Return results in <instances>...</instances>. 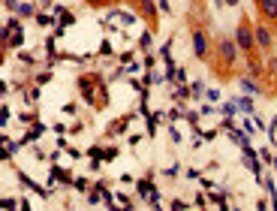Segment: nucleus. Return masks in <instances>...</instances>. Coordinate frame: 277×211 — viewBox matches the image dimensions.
<instances>
[{"label": "nucleus", "mask_w": 277, "mask_h": 211, "mask_svg": "<svg viewBox=\"0 0 277 211\" xmlns=\"http://www.w3.org/2000/svg\"><path fill=\"white\" fill-rule=\"evenodd\" d=\"M235 103H238V109H241L244 115H253V97H250V94L238 97V100H235Z\"/></svg>", "instance_id": "9"}, {"label": "nucleus", "mask_w": 277, "mask_h": 211, "mask_svg": "<svg viewBox=\"0 0 277 211\" xmlns=\"http://www.w3.org/2000/svg\"><path fill=\"white\" fill-rule=\"evenodd\" d=\"M265 190H268L271 205H274V211H277V184H274V178H265Z\"/></svg>", "instance_id": "10"}, {"label": "nucleus", "mask_w": 277, "mask_h": 211, "mask_svg": "<svg viewBox=\"0 0 277 211\" xmlns=\"http://www.w3.org/2000/svg\"><path fill=\"white\" fill-rule=\"evenodd\" d=\"M223 115H226V118H235V115H238V103H235V100H232V103H223Z\"/></svg>", "instance_id": "11"}, {"label": "nucleus", "mask_w": 277, "mask_h": 211, "mask_svg": "<svg viewBox=\"0 0 277 211\" xmlns=\"http://www.w3.org/2000/svg\"><path fill=\"white\" fill-rule=\"evenodd\" d=\"M256 6H259V12H262L265 21L277 24V0H256Z\"/></svg>", "instance_id": "6"}, {"label": "nucleus", "mask_w": 277, "mask_h": 211, "mask_svg": "<svg viewBox=\"0 0 277 211\" xmlns=\"http://www.w3.org/2000/svg\"><path fill=\"white\" fill-rule=\"evenodd\" d=\"M235 43H238V49L244 54H253L256 52V30L250 27V21H241L238 27H235Z\"/></svg>", "instance_id": "1"}, {"label": "nucleus", "mask_w": 277, "mask_h": 211, "mask_svg": "<svg viewBox=\"0 0 277 211\" xmlns=\"http://www.w3.org/2000/svg\"><path fill=\"white\" fill-rule=\"evenodd\" d=\"M205 97H208V103H217V100H220V91L211 88V91H205Z\"/></svg>", "instance_id": "16"}, {"label": "nucleus", "mask_w": 277, "mask_h": 211, "mask_svg": "<svg viewBox=\"0 0 277 211\" xmlns=\"http://www.w3.org/2000/svg\"><path fill=\"white\" fill-rule=\"evenodd\" d=\"M238 54H241V49H238V43H235V37H223V40L217 43V57H220L226 66L238 63Z\"/></svg>", "instance_id": "2"}, {"label": "nucleus", "mask_w": 277, "mask_h": 211, "mask_svg": "<svg viewBox=\"0 0 277 211\" xmlns=\"http://www.w3.org/2000/svg\"><path fill=\"white\" fill-rule=\"evenodd\" d=\"M244 166L256 175V178H262V163H259V154L253 148H244Z\"/></svg>", "instance_id": "5"}, {"label": "nucleus", "mask_w": 277, "mask_h": 211, "mask_svg": "<svg viewBox=\"0 0 277 211\" xmlns=\"http://www.w3.org/2000/svg\"><path fill=\"white\" fill-rule=\"evenodd\" d=\"M268 73H271V76H277V54H271V57H268Z\"/></svg>", "instance_id": "13"}, {"label": "nucleus", "mask_w": 277, "mask_h": 211, "mask_svg": "<svg viewBox=\"0 0 277 211\" xmlns=\"http://www.w3.org/2000/svg\"><path fill=\"white\" fill-rule=\"evenodd\" d=\"M187 94H190V88H184V85H178V88H175V97H178V100H184Z\"/></svg>", "instance_id": "15"}, {"label": "nucleus", "mask_w": 277, "mask_h": 211, "mask_svg": "<svg viewBox=\"0 0 277 211\" xmlns=\"http://www.w3.org/2000/svg\"><path fill=\"white\" fill-rule=\"evenodd\" d=\"M193 54H196V57H208V54H211L208 33H205L202 27H196V30H193Z\"/></svg>", "instance_id": "3"}, {"label": "nucleus", "mask_w": 277, "mask_h": 211, "mask_svg": "<svg viewBox=\"0 0 277 211\" xmlns=\"http://www.w3.org/2000/svg\"><path fill=\"white\" fill-rule=\"evenodd\" d=\"M202 91H205V85H202V82H196V85L190 88V94H193V97H202Z\"/></svg>", "instance_id": "14"}, {"label": "nucleus", "mask_w": 277, "mask_h": 211, "mask_svg": "<svg viewBox=\"0 0 277 211\" xmlns=\"http://www.w3.org/2000/svg\"><path fill=\"white\" fill-rule=\"evenodd\" d=\"M85 3H91V6H106L109 0H85Z\"/></svg>", "instance_id": "18"}, {"label": "nucleus", "mask_w": 277, "mask_h": 211, "mask_svg": "<svg viewBox=\"0 0 277 211\" xmlns=\"http://www.w3.org/2000/svg\"><path fill=\"white\" fill-rule=\"evenodd\" d=\"M268 142H277V115H274V121L268 124Z\"/></svg>", "instance_id": "12"}, {"label": "nucleus", "mask_w": 277, "mask_h": 211, "mask_svg": "<svg viewBox=\"0 0 277 211\" xmlns=\"http://www.w3.org/2000/svg\"><path fill=\"white\" fill-rule=\"evenodd\" d=\"M238 85H241V91H244V94H250V97H253V94H259V82H256V79H250V76H241V79H238Z\"/></svg>", "instance_id": "8"}, {"label": "nucleus", "mask_w": 277, "mask_h": 211, "mask_svg": "<svg viewBox=\"0 0 277 211\" xmlns=\"http://www.w3.org/2000/svg\"><path fill=\"white\" fill-rule=\"evenodd\" d=\"M139 12H142V18H148V24L157 30V6H154V0H139Z\"/></svg>", "instance_id": "7"}, {"label": "nucleus", "mask_w": 277, "mask_h": 211, "mask_svg": "<svg viewBox=\"0 0 277 211\" xmlns=\"http://www.w3.org/2000/svg\"><path fill=\"white\" fill-rule=\"evenodd\" d=\"M256 30V52H271L274 49V33H271V27L268 24H259V27H253Z\"/></svg>", "instance_id": "4"}, {"label": "nucleus", "mask_w": 277, "mask_h": 211, "mask_svg": "<svg viewBox=\"0 0 277 211\" xmlns=\"http://www.w3.org/2000/svg\"><path fill=\"white\" fill-rule=\"evenodd\" d=\"M18 12H21V15H33V6H30V3H21Z\"/></svg>", "instance_id": "17"}]
</instances>
